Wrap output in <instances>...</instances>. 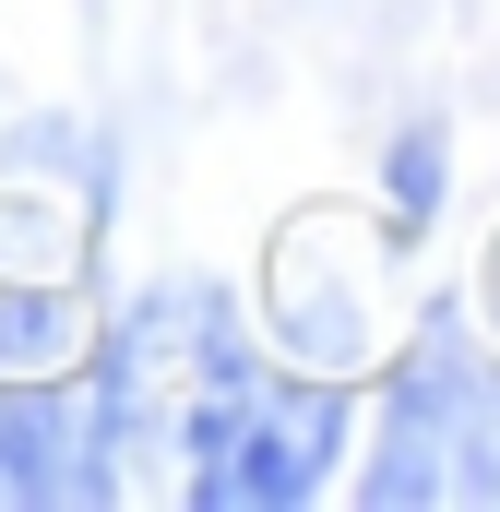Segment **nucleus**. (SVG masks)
<instances>
[{
  "instance_id": "nucleus-1",
  "label": "nucleus",
  "mask_w": 500,
  "mask_h": 512,
  "mask_svg": "<svg viewBox=\"0 0 500 512\" xmlns=\"http://www.w3.org/2000/svg\"><path fill=\"white\" fill-rule=\"evenodd\" d=\"M334 465H346V382L274 370L250 334L179 417V489L203 512H298L334 489Z\"/></svg>"
},
{
  "instance_id": "nucleus-2",
  "label": "nucleus",
  "mask_w": 500,
  "mask_h": 512,
  "mask_svg": "<svg viewBox=\"0 0 500 512\" xmlns=\"http://www.w3.org/2000/svg\"><path fill=\"white\" fill-rule=\"evenodd\" d=\"M358 501H381V512L500 501V358L477 346V322H465L453 298H441V310L417 322V346L393 358Z\"/></svg>"
},
{
  "instance_id": "nucleus-3",
  "label": "nucleus",
  "mask_w": 500,
  "mask_h": 512,
  "mask_svg": "<svg viewBox=\"0 0 500 512\" xmlns=\"http://www.w3.org/2000/svg\"><path fill=\"white\" fill-rule=\"evenodd\" d=\"M227 346H239V298L203 286V274L143 286L120 322L84 346V393H96V429H108L120 489L155 465V453H179V417H191V393L227 370Z\"/></svg>"
},
{
  "instance_id": "nucleus-4",
  "label": "nucleus",
  "mask_w": 500,
  "mask_h": 512,
  "mask_svg": "<svg viewBox=\"0 0 500 512\" xmlns=\"http://www.w3.org/2000/svg\"><path fill=\"white\" fill-rule=\"evenodd\" d=\"M48 501H72V512L120 501L84 358L72 370H0V512H48Z\"/></svg>"
},
{
  "instance_id": "nucleus-5",
  "label": "nucleus",
  "mask_w": 500,
  "mask_h": 512,
  "mask_svg": "<svg viewBox=\"0 0 500 512\" xmlns=\"http://www.w3.org/2000/svg\"><path fill=\"white\" fill-rule=\"evenodd\" d=\"M381 191H393V227H429V215L453 203V131H441V120H405V131H393V179H381Z\"/></svg>"
}]
</instances>
